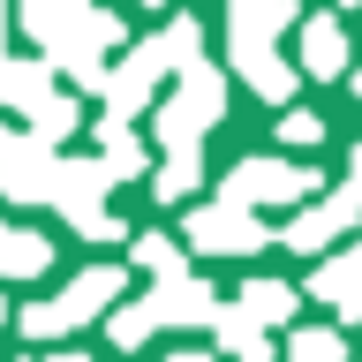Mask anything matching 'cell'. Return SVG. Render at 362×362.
<instances>
[{"instance_id": "obj_21", "label": "cell", "mask_w": 362, "mask_h": 362, "mask_svg": "<svg viewBox=\"0 0 362 362\" xmlns=\"http://www.w3.org/2000/svg\"><path fill=\"white\" fill-rule=\"evenodd\" d=\"M197 181H204V158H197V151H166V166H158V181H151V189L174 204V197H189Z\"/></svg>"}, {"instance_id": "obj_33", "label": "cell", "mask_w": 362, "mask_h": 362, "mask_svg": "<svg viewBox=\"0 0 362 362\" xmlns=\"http://www.w3.org/2000/svg\"><path fill=\"white\" fill-rule=\"evenodd\" d=\"M0 317H8V310H0Z\"/></svg>"}, {"instance_id": "obj_6", "label": "cell", "mask_w": 362, "mask_h": 362, "mask_svg": "<svg viewBox=\"0 0 362 362\" xmlns=\"http://www.w3.org/2000/svg\"><path fill=\"white\" fill-rule=\"evenodd\" d=\"M166 68H181V53H174V38L158 30V38H144V45L129 53V61H121V68L106 76V98H113V113H136L144 98H151V83L166 76Z\"/></svg>"}, {"instance_id": "obj_22", "label": "cell", "mask_w": 362, "mask_h": 362, "mask_svg": "<svg viewBox=\"0 0 362 362\" xmlns=\"http://www.w3.org/2000/svg\"><path fill=\"white\" fill-rule=\"evenodd\" d=\"M287 362H347V339L325 332V325H317V332H294L287 339Z\"/></svg>"}, {"instance_id": "obj_31", "label": "cell", "mask_w": 362, "mask_h": 362, "mask_svg": "<svg viewBox=\"0 0 362 362\" xmlns=\"http://www.w3.org/2000/svg\"><path fill=\"white\" fill-rule=\"evenodd\" d=\"M339 8H362V0H339Z\"/></svg>"}, {"instance_id": "obj_12", "label": "cell", "mask_w": 362, "mask_h": 362, "mask_svg": "<svg viewBox=\"0 0 362 362\" xmlns=\"http://www.w3.org/2000/svg\"><path fill=\"white\" fill-rule=\"evenodd\" d=\"M310 294H325V302H339V317H362V249H347V257H332V264L310 279Z\"/></svg>"}, {"instance_id": "obj_17", "label": "cell", "mask_w": 362, "mask_h": 362, "mask_svg": "<svg viewBox=\"0 0 362 362\" xmlns=\"http://www.w3.org/2000/svg\"><path fill=\"white\" fill-rule=\"evenodd\" d=\"M347 219H355V211H347V204L332 197V204H317V211H294L279 242H287V249H325V242H332V234H339Z\"/></svg>"}, {"instance_id": "obj_11", "label": "cell", "mask_w": 362, "mask_h": 362, "mask_svg": "<svg viewBox=\"0 0 362 362\" xmlns=\"http://www.w3.org/2000/svg\"><path fill=\"white\" fill-rule=\"evenodd\" d=\"M226 310L242 317V325H257V332H264V325H287V317H294V287H279V279H249Z\"/></svg>"}, {"instance_id": "obj_18", "label": "cell", "mask_w": 362, "mask_h": 362, "mask_svg": "<svg viewBox=\"0 0 362 362\" xmlns=\"http://www.w3.org/2000/svg\"><path fill=\"white\" fill-rule=\"evenodd\" d=\"M98 166H106L113 181H129V174H144V144H136V136L121 129V121H106V129H98Z\"/></svg>"}, {"instance_id": "obj_23", "label": "cell", "mask_w": 362, "mask_h": 362, "mask_svg": "<svg viewBox=\"0 0 362 362\" xmlns=\"http://www.w3.org/2000/svg\"><path fill=\"white\" fill-rule=\"evenodd\" d=\"M136 264L151 272V279H174V272H181V249L166 242V234H144V242H136Z\"/></svg>"}, {"instance_id": "obj_10", "label": "cell", "mask_w": 362, "mask_h": 362, "mask_svg": "<svg viewBox=\"0 0 362 362\" xmlns=\"http://www.w3.org/2000/svg\"><path fill=\"white\" fill-rule=\"evenodd\" d=\"M226 16H234V45H272L294 23V0H226Z\"/></svg>"}, {"instance_id": "obj_7", "label": "cell", "mask_w": 362, "mask_h": 362, "mask_svg": "<svg viewBox=\"0 0 362 362\" xmlns=\"http://www.w3.org/2000/svg\"><path fill=\"white\" fill-rule=\"evenodd\" d=\"M53 144H38V136H8L0 144V197H16V204H38L53 197Z\"/></svg>"}, {"instance_id": "obj_19", "label": "cell", "mask_w": 362, "mask_h": 362, "mask_svg": "<svg viewBox=\"0 0 362 362\" xmlns=\"http://www.w3.org/2000/svg\"><path fill=\"white\" fill-rule=\"evenodd\" d=\"M211 332H219V355H226V362H272L264 332H257V325H242V317H234V310H226L219 325H211Z\"/></svg>"}, {"instance_id": "obj_28", "label": "cell", "mask_w": 362, "mask_h": 362, "mask_svg": "<svg viewBox=\"0 0 362 362\" xmlns=\"http://www.w3.org/2000/svg\"><path fill=\"white\" fill-rule=\"evenodd\" d=\"M166 362H211V355H166Z\"/></svg>"}, {"instance_id": "obj_8", "label": "cell", "mask_w": 362, "mask_h": 362, "mask_svg": "<svg viewBox=\"0 0 362 362\" xmlns=\"http://www.w3.org/2000/svg\"><path fill=\"white\" fill-rule=\"evenodd\" d=\"M144 302H151V317H158V325H219V317H226V302L204 287V279H189V272L158 279Z\"/></svg>"}, {"instance_id": "obj_3", "label": "cell", "mask_w": 362, "mask_h": 362, "mask_svg": "<svg viewBox=\"0 0 362 362\" xmlns=\"http://www.w3.org/2000/svg\"><path fill=\"white\" fill-rule=\"evenodd\" d=\"M113 294H129V287H121V272H113V264H98V272H83V279H68L61 302H38V310H23V332H30V339L76 332V325H90V317H106Z\"/></svg>"}, {"instance_id": "obj_5", "label": "cell", "mask_w": 362, "mask_h": 362, "mask_svg": "<svg viewBox=\"0 0 362 362\" xmlns=\"http://www.w3.org/2000/svg\"><path fill=\"white\" fill-rule=\"evenodd\" d=\"M181 242L204 249V257H249V249H264L272 234L257 226L249 204H211V211H189V219H181Z\"/></svg>"}, {"instance_id": "obj_32", "label": "cell", "mask_w": 362, "mask_h": 362, "mask_svg": "<svg viewBox=\"0 0 362 362\" xmlns=\"http://www.w3.org/2000/svg\"><path fill=\"white\" fill-rule=\"evenodd\" d=\"M355 90H362V68H355Z\"/></svg>"}, {"instance_id": "obj_20", "label": "cell", "mask_w": 362, "mask_h": 362, "mask_svg": "<svg viewBox=\"0 0 362 362\" xmlns=\"http://www.w3.org/2000/svg\"><path fill=\"white\" fill-rule=\"evenodd\" d=\"M106 332H113V347L129 355V347H144V339L158 332V317H151V302H121V310L106 317Z\"/></svg>"}, {"instance_id": "obj_25", "label": "cell", "mask_w": 362, "mask_h": 362, "mask_svg": "<svg viewBox=\"0 0 362 362\" xmlns=\"http://www.w3.org/2000/svg\"><path fill=\"white\" fill-rule=\"evenodd\" d=\"M279 136H287V144H317V136H325V121H317V113H287V121H279Z\"/></svg>"}, {"instance_id": "obj_15", "label": "cell", "mask_w": 362, "mask_h": 362, "mask_svg": "<svg viewBox=\"0 0 362 362\" xmlns=\"http://www.w3.org/2000/svg\"><path fill=\"white\" fill-rule=\"evenodd\" d=\"M45 264H53V242H45V234H30V226H8V234H0V272H8V279H38Z\"/></svg>"}, {"instance_id": "obj_1", "label": "cell", "mask_w": 362, "mask_h": 362, "mask_svg": "<svg viewBox=\"0 0 362 362\" xmlns=\"http://www.w3.org/2000/svg\"><path fill=\"white\" fill-rule=\"evenodd\" d=\"M226 113V76L211 61H197V68H181V83H174V98L158 106V144L166 151H197L204 144V129Z\"/></svg>"}, {"instance_id": "obj_9", "label": "cell", "mask_w": 362, "mask_h": 362, "mask_svg": "<svg viewBox=\"0 0 362 362\" xmlns=\"http://www.w3.org/2000/svg\"><path fill=\"white\" fill-rule=\"evenodd\" d=\"M90 16V0H23V23H30V38L53 53V45H68L76 30H83Z\"/></svg>"}, {"instance_id": "obj_2", "label": "cell", "mask_w": 362, "mask_h": 362, "mask_svg": "<svg viewBox=\"0 0 362 362\" xmlns=\"http://www.w3.org/2000/svg\"><path fill=\"white\" fill-rule=\"evenodd\" d=\"M106 189H113V174L98 166V158H61V174H53V204H61V219L83 226L90 242H121V234H129L121 219H106V204H98Z\"/></svg>"}, {"instance_id": "obj_14", "label": "cell", "mask_w": 362, "mask_h": 362, "mask_svg": "<svg viewBox=\"0 0 362 362\" xmlns=\"http://www.w3.org/2000/svg\"><path fill=\"white\" fill-rule=\"evenodd\" d=\"M302 68H310V76H339V68H347V38H339L332 16L302 23Z\"/></svg>"}, {"instance_id": "obj_24", "label": "cell", "mask_w": 362, "mask_h": 362, "mask_svg": "<svg viewBox=\"0 0 362 362\" xmlns=\"http://www.w3.org/2000/svg\"><path fill=\"white\" fill-rule=\"evenodd\" d=\"M68 129H76V98H53V106L30 121V136H38V144H68Z\"/></svg>"}, {"instance_id": "obj_4", "label": "cell", "mask_w": 362, "mask_h": 362, "mask_svg": "<svg viewBox=\"0 0 362 362\" xmlns=\"http://www.w3.org/2000/svg\"><path fill=\"white\" fill-rule=\"evenodd\" d=\"M317 197V174L310 166H287V158H234L226 166V204H302Z\"/></svg>"}, {"instance_id": "obj_30", "label": "cell", "mask_w": 362, "mask_h": 362, "mask_svg": "<svg viewBox=\"0 0 362 362\" xmlns=\"http://www.w3.org/2000/svg\"><path fill=\"white\" fill-rule=\"evenodd\" d=\"M0 30H8V0H0Z\"/></svg>"}, {"instance_id": "obj_13", "label": "cell", "mask_w": 362, "mask_h": 362, "mask_svg": "<svg viewBox=\"0 0 362 362\" xmlns=\"http://www.w3.org/2000/svg\"><path fill=\"white\" fill-rule=\"evenodd\" d=\"M0 98H8V106H23L30 121H38V113L53 106V83H45V61H8V68H0Z\"/></svg>"}, {"instance_id": "obj_29", "label": "cell", "mask_w": 362, "mask_h": 362, "mask_svg": "<svg viewBox=\"0 0 362 362\" xmlns=\"http://www.w3.org/2000/svg\"><path fill=\"white\" fill-rule=\"evenodd\" d=\"M136 8H166V0H136Z\"/></svg>"}, {"instance_id": "obj_16", "label": "cell", "mask_w": 362, "mask_h": 362, "mask_svg": "<svg viewBox=\"0 0 362 362\" xmlns=\"http://www.w3.org/2000/svg\"><path fill=\"white\" fill-rule=\"evenodd\" d=\"M234 68H242V83L264 90V98H287V83H294V68L279 61L272 45H234Z\"/></svg>"}, {"instance_id": "obj_26", "label": "cell", "mask_w": 362, "mask_h": 362, "mask_svg": "<svg viewBox=\"0 0 362 362\" xmlns=\"http://www.w3.org/2000/svg\"><path fill=\"white\" fill-rule=\"evenodd\" d=\"M339 204L362 211V144H355V158H347V189H339Z\"/></svg>"}, {"instance_id": "obj_27", "label": "cell", "mask_w": 362, "mask_h": 362, "mask_svg": "<svg viewBox=\"0 0 362 362\" xmlns=\"http://www.w3.org/2000/svg\"><path fill=\"white\" fill-rule=\"evenodd\" d=\"M23 362H90V355H23Z\"/></svg>"}]
</instances>
